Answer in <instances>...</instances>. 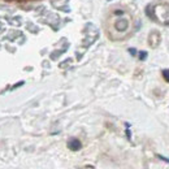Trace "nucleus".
<instances>
[{"label": "nucleus", "mask_w": 169, "mask_h": 169, "mask_svg": "<svg viewBox=\"0 0 169 169\" xmlns=\"http://www.w3.org/2000/svg\"><path fill=\"white\" fill-rule=\"evenodd\" d=\"M68 147H69V150H72V151H78V150H81L82 145L77 138H72V139H69V142H68Z\"/></svg>", "instance_id": "nucleus-1"}, {"label": "nucleus", "mask_w": 169, "mask_h": 169, "mask_svg": "<svg viewBox=\"0 0 169 169\" xmlns=\"http://www.w3.org/2000/svg\"><path fill=\"white\" fill-rule=\"evenodd\" d=\"M116 27L118 29V30H126V27H128V21H126V20H120V21H117Z\"/></svg>", "instance_id": "nucleus-2"}, {"label": "nucleus", "mask_w": 169, "mask_h": 169, "mask_svg": "<svg viewBox=\"0 0 169 169\" xmlns=\"http://www.w3.org/2000/svg\"><path fill=\"white\" fill-rule=\"evenodd\" d=\"M163 75H164L165 81L169 82V69H165V70H163Z\"/></svg>", "instance_id": "nucleus-3"}, {"label": "nucleus", "mask_w": 169, "mask_h": 169, "mask_svg": "<svg viewBox=\"0 0 169 169\" xmlns=\"http://www.w3.org/2000/svg\"><path fill=\"white\" fill-rule=\"evenodd\" d=\"M146 57H147V52L146 51H142L141 53H139V59H141V60H146Z\"/></svg>", "instance_id": "nucleus-4"}, {"label": "nucleus", "mask_w": 169, "mask_h": 169, "mask_svg": "<svg viewBox=\"0 0 169 169\" xmlns=\"http://www.w3.org/2000/svg\"><path fill=\"white\" fill-rule=\"evenodd\" d=\"M157 157H159V159H161V160H164V161H167V163H169V159H168V157H164V156H161V155H157Z\"/></svg>", "instance_id": "nucleus-5"}, {"label": "nucleus", "mask_w": 169, "mask_h": 169, "mask_svg": "<svg viewBox=\"0 0 169 169\" xmlns=\"http://www.w3.org/2000/svg\"><path fill=\"white\" fill-rule=\"evenodd\" d=\"M129 52H130L131 55H135V53H137V51H135L134 48H130V49H129Z\"/></svg>", "instance_id": "nucleus-6"}]
</instances>
